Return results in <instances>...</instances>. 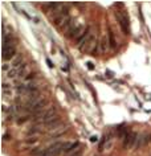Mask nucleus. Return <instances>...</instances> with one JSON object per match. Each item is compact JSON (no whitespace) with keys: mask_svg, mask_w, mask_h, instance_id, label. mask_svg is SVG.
Returning a JSON list of instances; mask_svg holds the SVG:
<instances>
[{"mask_svg":"<svg viewBox=\"0 0 151 156\" xmlns=\"http://www.w3.org/2000/svg\"><path fill=\"white\" fill-rule=\"evenodd\" d=\"M63 148H64V142H57L52 144L50 147L45 148V151L40 156H59L63 152Z\"/></svg>","mask_w":151,"mask_h":156,"instance_id":"nucleus-1","label":"nucleus"},{"mask_svg":"<svg viewBox=\"0 0 151 156\" xmlns=\"http://www.w3.org/2000/svg\"><path fill=\"white\" fill-rule=\"evenodd\" d=\"M16 54V46L15 45H8V46H3V53H2V58L3 61H9L12 60Z\"/></svg>","mask_w":151,"mask_h":156,"instance_id":"nucleus-2","label":"nucleus"},{"mask_svg":"<svg viewBox=\"0 0 151 156\" xmlns=\"http://www.w3.org/2000/svg\"><path fill=\"white\" fill-rule=\"evenodd\" d=\"M117 17L119 20V24L122 27V30L123 33L126 34H130V23H129V17H127L126 13H119L117 12Z\"/></svg>","mask_w":151,"mask_h":156,"instance_id":"nucleus-3","label":"nucleus"},{"mask_svg":"<svg viewBox=\"0 0 151 156\" xmlns=\"http://www.w3.org/2000/svg\"><path fill=\"white\" fill-rule=\"evenodd\" d=\"M138 135L135 132H129V135L125 138V142H123V148H133L135 147V143H137Z\"/></svg>","mask_w":151,"mask_h":156,"instance_id":"nucleus-4","label":"nucleus"},{"mask_svg":"<svg viewBox=\"0 0 151 156\" xmlns=\"http://www.w3.org/2000/svg\"><path fill=\"white\" fill-rule=\"evenodd\" d=\"M92 37H93L92 29L88 27L86 30H85V33L82 34V36H81V38H80V40H77V42H76L77 46H78V48H81V46H84L85 44H88V42L90 41V38H92Z\"/></svg>","mask_w":151,"mask_h":156,"instance_id":"nucleus-5","label":"nucleus"},{"mask_svg":"<svg viewBox=\"0 0 151 156\" xmlns=\"http://www.w3.org/2000/svg\"><path fill=\"white\" fill-rule=\"evenodd\" d=\"M81 144L78 142H65L64 143V148H63V152H72L77 150V148H80Z\"/></svg>","mask_w":151,"mask_h":156,"instance_id":"nucleus-6","label":"nucleus"},{"mask_svg":"<svg viewBox=\"0 0 151 156\" xmlns=\"http://www.w3.org/2000/svg\"><path fill=\"white\" fill-rule=\"evenodd\" d=\"M85 30H86V29H84V27H82V25H77V28L73 30V32L69 34L68 37H69V38H72V40H73V38H77V40H80L81 36H82V34L85 33Z\"/></svg>","mask_w":151,"mask_h":156,"instance_id":"nucleus-7","label":"nucleus"},{"mask_svg":"<svg viewBox=\"0 0 151 156\" xmlns=\"http://www.w3.org/2000/svg\"><path fill=\"white\" fill-rule=\"evenodd\" d=\"M68 131H69V126L65 124V126H61L55 131H50V135H52V138H59V136H63L64 134H67Z\"/></svg>","mask_w":151,"mask_h":156,"instance_id":"nucleus-8","label":"nucleus"},{"mask_svg":"<svg viewBox=\"0 0 151 156\" xmlns=\"http://www.w3.org/2000/svg\"><path fill=\"white\" fill-rule=\"evenodd\" d=\"M109 44H110L109 38H107V37H102V38H101V41L98 42V52L99 53H105Z\"/></svg>","mask_w":151,"mask_h":156,"instance_id":"nucleus-9","label":"nucleus"},{"mask_svg":"<svg viewBox=\"0 0 151 156\" xmlns=\"http://www.w3.org/2000/svg\"><path fill=\"white\" fill-rule=\"evenodd\" d=\"M147 142H150V136H147V135H141V136H138V139H137V143H135V148H141L143 147Z\"/></svg>","mask_w":151,"mask_h":156,"instance_id":"nucleus-10","label":"nucleus"},{"mask_svg":"<svg viewBox=\"0 0 151 156\" xmlns=\"http://www.w3.org/2000/svg\"><path fill=\"white\" fill-rule=\"evenodd\" d=\"M23 65H24V64H23V56H17V57L12 61L13 69H15V68H20V66H23Z\"/></svg>","mask_w":151,"mask_h":156,"instance_id":"nucleus-11","label":"nucleus"},{"mask_svg":"<svg viewBox=\"0 0 151 156\" xmlns=\"http://www.w3.org/2000/svg\"><path fill=\"white\" fill-rule=\"evenodd\" d=\"M44 151H45V150H42L41 147H36V148H34V150L31 151V155H32V156H40V155H41Z\"/></svg>","mask_w":151,"mask_h":156,"instance_id":"nucleus-12","label":"nucleus"},{"mask_svg":"<svg viewBox=\"0 0 151 156\" xmlns=\"http://www.w3.org/2000/svg\"><path fill=\"white\" fill-rule=\"evenodd\" d=\"M109 42H110L111 48H115V40L113 37V32H109Z\"/></svg>","mask_w":151,"mask_h":156,"instance_id":"nucleus-13","label":"nucleus"},{"mask_svg":"<svg viewBox=\"0 0 151 156\" xmlns=\"http://www.w3.org/2000/svg\"><path fill=\"white\" fill-rule=\"evenodd\" d=\"M37 140H38V138H36V136H32V138L27 139V143H28V144H32V143H36Z\"/></svg>","mask_w":151,"mask_h":156,"instance_id":"nucleus-14","label":"nucleus"},{"mask_svg":"<svg viewBox=\"0 0 151 156\" xmlns=\"http://www.w3.org/2000/svg\"><path fill=\"white\" fill-rule=\"evenodd\" d=\"M7 140H11V135L4 134V135H3V142H7Z\"/></svg>","mask_w":151,"mask_h":156,"instance_id":"nucleus-15","label":"nucleus"},{"mask_svg":"<svg viewBox=\"0 0 151 156\" xmlns=\"http://www.w3.org/2000/svg\"><path fill=\"white\" fill-rule=\"evenodd\" d=\"M33 78H34V73H29V76L27 77L25 80H28V81H29V80H33Z\"/></svg>","mask_w":151,"mask_h":156,"instance_id":"nucleus-16","label":"nucleus"},{"mask_svg":"<svg viewBox=\"0 0 151 156\" xmlns=\"http://www.w3.org/2000/svg\"><path fill=\"white\" fill-rule=\"evenodd\" d=\"M88 68L90 69V70H93V69H94V65H93L92 62H88Z\"/></svg>","mask_w":151,"mask_h":156,"instance_id":"nucleus-17","label":"nucleus"},{"mask_svg":"<svg viewBox=\"0 0 151 156\" xmlns=\"http://www.w3.org/2000/svg\"><path fill=\"white\" fill-rule=\"evenodd\" d=\"M97 140H98V138H97V136H92V138H90V142H93V143L97 142Z\"/></svg>","mask_w":151,"mask_h":156,"instance_id":"nucleus-18","label":"nucleus"},{"mask_svg":"<svg viewBox=\"0 0 151 156\" xmlns=\"http://www.w3.org/2000/svg\"><path fill=\"white\" fill-rule=\"evenodd\" d=\"M2 69H3V72H5V70H8V65H5V64H4V65H3V68H2ZM8 72H9V70H8Z\"/></svg>","mask_w":151,"mask_h":156,"instance_id":"nucleus-19","label":"nucleus"},{"mask_svg":"<svg viewBox=\"0 0 151 156\" xmlns=\"http://www.w3.org/2000/svg\"><path fill=\"white\" fill-rule=\"evenodd\" d=\"M46 64H48V66H50V68H53V64L50 62V60H46Z\"/></svg>","mask_w":151,"mask_h":156,"instance_id":"nucleus-20","label":"nucleus"},{"mask_svg":"<svg viewBox=\"0 0 151 156\" xmlns=\"http://www.w3.org/2000/svg\"><path fill=\"white\" fill-rule=\"evenodd\" d=\"M150 142H151V135H150Z\"/></svg>","mask_w":151,"mask_h":156,"instance_id":"nucleus-21","label":"nucleus"}]
</instances>
